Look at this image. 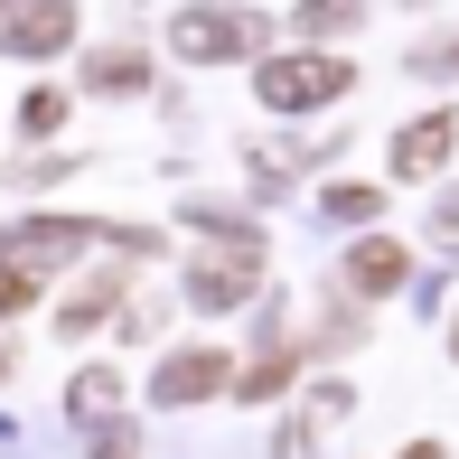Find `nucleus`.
Returning <instances> with one entry per match:
<instances>
[{"label":"nucleus","mask_w":459,"mask_h":459,"mask_svg":"<svg viewBox=\"0 0 459 459\" xmlns=\"http://www.w3.org/2000/svg\"><path fill=\"white\" fill-rule=\"evenodd\" d=\"M85 85H94V94H132V85H151V56H122V48H113V56H94V66H85Z\"/></svg>","instance_id":"6e6552de"},{"label":"nucleus","mask_w":459,"mask_h":459,"mask_svg":"<svg viewBox=\"0 0 459 459\" xmlns=\"http://www.w3.org/2000/svg\"><path fill=\"white\" fill-rule=\"evenodd\" d=\"M422 66H431V75H459V48L441 38V48H422Z\"/></svg>","instance_id":"ddd939ff"},{"label":"nucleus","mask_w":459,"mask_h":459,"mask_svg":"<svg viewBox=\"0 0 459 459\" xmlns=\"http://www.w3.org/2000/svg\"><path fill=\"white\" fill-rule=\"evenodd\" d=\"M244 290H254V254H235V263H197V300H206V309L244 300Z\"/></svg>","instance_id":"0eeeda50"},{"label":"nucleus","mask_w":459,"mask_h":459,"mask_svg":"<svg viewBox=\"0 0 459 459\" xmlns=\"http://www.w3.org/2000/svg\"><path fill=\"white\" fill-rule=\"evenodd\" d=\"M0 375H10V347H0Z\"/></svg>","instance_id":"2eb2a0df"},{"label":"nucleus","mask_w":459,"mask_h":459,"mask_svg":"<svg viewBox=\"0 0 459 459\" xmlns=\"http://www.w3.org/2000/svg\"><path fill=\"white\" fill-rule=\"evenodd\" d=\"M357 19H366V0H309V10H300V29L338 38V29H357Z\"/></svg>","instance_id":"1a4fd4ad"},{"label":"nucleus","mask_w":459,"mask_h":459,"mask_svg":"<svg viewBox=\"0 0 459 459\" xmlns=\"http://www.w3.org/2000/svg\"><path fill=\"white\" fill-rule=\"evenodd\" d=\"M94 459H132V431L113 422V431H103V441H94Z\"/></svg>","instance_id":"f8f14e48"},{"label":"nucleus","mask_w":459,"mask_h":459,"mask_svg":"<svg viewBox=\"0 0 459 459\" xmlns=\"http://www.w3.org/2000/svg\"><path fill=\"white\" fill-rule=\"evenodd\" d=\"M29 290H38L29 263H0V319H10V309H29Z\"/></svg>","instance_id":"9b49d317"},{"label":"nucleus","mask_w":459,"mask_h":459,"mask_svg":"<svg viewBox=\"0 0 459 459\" xmlns=\"http://www.w3.org/2000/svg\"><path fill=\"white\" fill-rule=\"evenodd\" d=\"M235 385V366H225V347H187V357H169L151 375V403H206V394Z\"/></svg>","instance_id":"39448f33"},{"label":"nucleus","mask_w":459,"mask_h":459,"mask_svg":"<svg viewBox=\"0 0 459 459\" xmlns=\"http://www.w3.org/2000/svg\"><path fill=\"white\" fill-rule=\"evenodd\" d=\"M254 85H263V103H273V113H319V103L347 94V56H273Z\"/></svg>","instance_id":"f257e3e1"},{"label":"nucleus","mask_w":459,"mask_h":459,"mask_svg":"<svg viewBox=\"0 0 459 459\" xmlns=\"http://www.w3.org/2000/svg\"><path fill=\"white\" fill-rule=\"evenodd\" d=\"M450 151H459V113H450V103H431L422 122H403V132H394V178H431Z\"/></svg>","instance_id":"20e7f679"},{"label":"nucleus","mask_w":459,"mask_h":459,"mask_svg":"<svg viewBox=\"0 0 459 459\" xmlns=\"http://www.w3.org/2000/svg\"><path fill=\"white\" fill-rule=\"evenodd\" d=\"M403 459H441V441H412V450H403Z\"/></svg>","instance_id":"4468645a"},{"label":"nucleus","mask_w":459,"mask_h":459,"mask_svg":"<svg viewBox=\"0 0 459 459\" xmlns=\"http://www.w3.org/2000/svg\"><path fill=\"white\" fill-rule=\"evenodd\" d=\"M75 38V0H10L0 10V48L10 56H56Z\"/></svg>","instance_id":"7ed1b4c3"},{"label":"nucleus","mask_w":459,"mask_h":459,"mask_svg":"<svg viewBox=\"0 0 459 459\" xmlns=\"http://www.w3.org/2000/svg\"><path fill=\"white\" fill-rule=\"evenodd\" d=\"M103 309H113V281H85V290L66 300V338H75V328H94Z\"/></svg>","instance_id":"9d476101"},{"label":"nucleus","mask_w":459,"mask_h":459,"mask_svg":"<svg viewBox=\"0 0 459 459\" xmlns=\"http://www.w3.org/2000/svg\"><path fill=\"white\" fill-rule=\"evenodd\" d=\"M450 357H459V338H450Z\"/></svg>","instance_id":"dca6fc26"},{"label":"nucleus","mask_w":459,"mask_h":459,"mask_svg":"<svg viewBox=\"0 0 459 459\" xmlns=\"http://www.w3.org/2000/svg\"><path fill=\"white\" fill-rule=\"evenodd\" d=\"M254 29L263 19H244V10H178V29H169V48L187 56V66H216V56H254Z\"/></svg>","instance_id":"f03ea898"},{"label":"nucleus","mask_w":459,"mask_h":459,"mask_svg":"<svg viewBox=\"0 0 459 459\" xmlns=\"http://www.w3.org/2000/svg\"><path fill=\"white\" fill-rule=\"evenodd\" d=\"M347 281L375 290V300H385V290H403V244H394V235H366L357 254H347Z\"/></svg>","instance_id":"423d86ee"}]
</instances>
